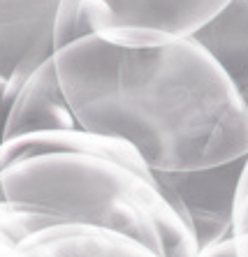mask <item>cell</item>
I'll list each match as a JSON object with an SVG mask.
<instances>
[{"mask_svg":"<svg viewBox=\"0 0 248 257\" xmlns=\"http://www.w3.org/2000/svg\"><path fill=\"white\" fill-rule=\"evenodd\" d=\"M248 232V156L243 165V174L236 190V206H234V236Z\"/></svg>","mask_w":248,"mask_h":257,"instance_id":"cell-10","label":"cell"},{"mask_svg":"<svg viewBox=\"0 0 248 257\" xmlns=\"http://www.w3.org/2000/svg\"><path fill=\"white\" fill-rule=\"evenodd\" d=\"M84 130L123 139L153 172H186L248 156V109L197 40L128 49L86 35L54 54Z\"/></svg>","mask_w":248,"mask_h":257,"instance_id":"cell-1","label":"cell"},{"mask_svg":"<svg viewBox=\"0 0 248 257\" xmlns=\"http://www.w3.org/2000/svg\"><path fill=\"white\" fill-rule=\"evenodd\" d=\"M44 153H84V156H100L109 158L133 167L142 174L153 176V169L144 162V158L137 153L135 146H130L123 139L88 132L84 127L77 130H56V132H33L24 137H14L3 142L0 146V169L12 165L17 160L31 156H44Z\"/></svg>","mask_w":248,"mask_h":257,"instance_id":"cell-8","label":"cell"},{"mask_svg":"<svg viewBox=\"0 0 248 257\" xmlns=\"http://www.w3.org/2000/svg\"><path fill=\"white\" fill-rule=\"evenodd\" d=\"M19 239L0 220V257H14L19 252Z\"/></svg>","mask_w":248,"mask_h":257,"instance_id":"cell-11","label":"cell"},{"mask_svg":"<svg viewBox=\"0 0 248 257\" xmlns=\"http://www.w3.org/2000/svg\"><path fill=\"white\" fill-rule=\"evenodd\" d=\"M3 199L44 211L61 222H86L130 234L163 257H197L190 222L156 176L84 153H44L0 169Z\"/></svg>","mask_w":248,"mask_h":257,"instance_id":"cell-2","label":"cell"},{"mask_svg":"<svg viewBox=\"0 0 248 257\" xmlns=\"http://www.w3.org/2000/svg\"><path fill=\"white\" fill-rule=\"evenodd\" d=\"M14 257H40V255H35V252H28V250H19Z\"/></svg>","mask_w":248,"mask_h":257,"instance_id":"cell-15","label":"cell"},{"mask_svg":"<svg viewBox=\"0 0 248 257\" xmlns=\"http://www.w3.org/2000/svg\"><path fill=\"white\" fill-rule=\"evenodd\" d=\"M19 250L40 257H163L144 241L86 222H61L28 236Z\"/></svg>","mask_w":248,"mask_h":257,"instance_id":"cell-7","label":"cell"},{"mask_svg":"<svg viewBox=\"0 0 248 257\" xmlns=\"http://www.w3.org/2000/svg\"><path fill=\"white\" fill-rule=\"evenodd\" d=\"M197 257H236V250H234V239H227L223 243H216L206 250H200Z\"/></svg>","mask_w":248,"mask_h":257,"instance_id":"cell-13","label":"cell"},{"mask_svg":"<svg viewBox=\"0 0 248 257\" xmlns=\"http://www.w3.org/2000/svg\"><path fill=\"white\" fill-rule=\"evenodd\" d=\"M10 90H7L5 79H0V146L5 142V123H7V111H10Z\"/></svg>","mask_w":248,"mask_h":257,"instance_id":"cell-12","label":"cell"},{"mask_svg":"<svg viewBox=\"0 0 248 257\" xmlns=\"http://www.w3.org/2000/svg\"><path fill=\"white\" fill-rule=\"evenodd\" d=\"M243 165L246 156L202 169L153 172L165 197L190 222L200 250L234 239V206Z\"/></svg>","mask_w":248,"mask_h":257,"instance_id":"cell-4","label":"cell"},{"mask_svg":"<svg viewBox=\"0 0 248 257\" xmlns=\"http://www.w3.org/2000/svg\"><path fill=\"white\" fill-rule=\"evenodd\" d=\"M232 0H61L56 51L86 35L128 49L163 47L193 37Z\"/></svg>","mask_w":248,"mask_h":257,"instance_id":"cell-3","label":"cell"},{"mask_svg":"<svg viewBox=\"0 0 248 257\" xmlns=\"http://www.w3.org/2000/svg\"><path fill=\"white\" fill-rule=\"evenodd\" d=\"M61 0H0V79L10 97L54 58V24Z\"/></svg>","mask_w":248,"mask_h":257,"instance_id":"cell-5","label":"cell"},{"mask_svg":"<svg viewBox=\"0 0 248 257\" xmlns=\"http://www.w3.org/2000/svg\"><path fill=\"white\" fill-rule=\"evenodd\" d=\"M234 250L236 257H248V232L234 236Z\"/></svg>","mask_w":248,"mask_h":257,"instance_id":"cell-14","label":"cell"},{"mask_svg":"<svg viewBox=\"0 0 248 257\" xmlns=\"http://www.w3.org/2000/svg\"><path fill=\"white\" fill-rule=\"evenodd\" d=\"M81 127L58 81L54 58L40 65L10 102L5 142L33 132H56Z\"/></svg>","mask_w":248,"mask_h":257,"instance_id":"cell-6","label":"cell"},{"mask_svg":"<svg viewBox=\"0 0 248 257\" xmlns=\"http://www.w3.org/2000/svg\"><path fill=\"white\" fill-rule=\"evenodd\" d=\"M193 40L223 67L248 109V0H232Z\"/></svg>","mask_w":248,"mask_h":257,"instance_id":"cell-9","label":"cell"}]
</instances>
